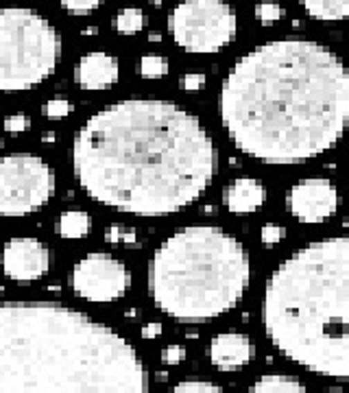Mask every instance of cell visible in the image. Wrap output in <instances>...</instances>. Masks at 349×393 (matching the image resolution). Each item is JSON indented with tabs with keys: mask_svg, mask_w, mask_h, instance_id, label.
I'll list each match as a JSON object with an SVG mask.
<instances>
[{
	"mask_svg": "<svg viewBox=\"0 0 349 393\" xmlns=\"http://www.w3.org/2000/svg\"><path fill=\"white\" fill-rule=\"evenodd\" d=\"M94 33H98V28H83V35H94Z\"/></svg>",
	"mask_w": 349,
	"mask_h": 393,
	"instance_id": "f546056e",
	"label": "cell"
},
{
	"mask_svg": "<svg viewBox=\"0 0 349 393\" xmlns=\"http://www.w3.org/2000/svg\"><path fill=\"white\" fill-rule=\"evenodd\" d=\"M44 142H55V134H46L44 136Z\"/></svg>",
	"mask_w": 349,
	"mask_h": 393,
	"instance_id": "1f68e13d",
	"label": "cell"
},
{
	"mask_svg": "<svg viewBox=\"0 0 349 393\" xmlns=\"http://www.w3.org/2000/svg\"><path fill=\"white\" fill-rule=\"evenodd\" d=\"M181 87L186 92L203 90V87H206V75H201V72H190V75H184L181 77Z\"/></svg>",
	"mask_w": 349,
	"mask_h": 393,
	"instance_id": "83f0119b",
	"label": "cell"
},
{
	"mask_svg": "<svg viewBox=\"0 0 349 393\" xmlns=\"http://www.w3.org/2000/svg\"><path fill=\"white\" fill-rule=\"evenodd\" d=\"M262 319L282 356L349 383V236L314 241L288 256L267 282Z\"/></svg>",
	"mask_w": 349,
	"mask_h": 393,
	"instance_id": "277c9868",
	"label": "cell"
},
{
	"mask_svg": "<svg viewBox=\"0 0 349 393\" xmlns=\"http://www.w3.org/2000/svg\"><path fill=\"white\" fill-rule=\"evenodd\" d=\"M72 112V103L68 98H64V96H55V98H51L48 103H46V107H44V114L48 116L51 121H60V119H66V116Z\"/></svg>",
	"mask_w": 349,
	"mask_h": 393,
	"instance_id": "44dd1931",
	"label": "cell"
},
{
	"mask_svg": "<svg viewBox=\"0 0 349 393\" xmlns=\"http://www.w3.org/2000/svg\"><path fill=\"white\" fill-rule=\"evenodd\" d=\"M159 334H162V324H157V322L147 324L142 328V339H157Z\"/></svg>",
	"mask_w": 349,
	"mask_h": 393,
	"instance_id": "f1b7e54d",
	"label": "cell"
},
{
	"mask_svg": "<svg viewBox=\"0 0 349 393\" xmlns=\"http://www.w3.org/2000/svg\"><path fill=\"white\" fill-rule=\"evenodd\" d=\"M210 363L221 372H236L253 358V345L249 337L238 332L216 334L208 347Z\"/></svg>",
	"mask_w": 349,
	"mask_h": 393,
	"instance_id": "7c38bea8",
	"label": "cell"
},
{
	"mask_svg": "<svg viewBox=\"0 0 349 393\" xmlns=\"http://www.w3.org/2000/svg\"><path fill=\"white\" fill-rule=\"evenodd\" d=\"M288 210L301 223H323L337 214L339 191L330 180L312 177L301 180L290 188L286 197Z\"/></svg>",
	"mask_w": 349,
	"mask_h": 393,
	"instance_id": "30bf717a",
	"label": "cell"
},
{
	"mask_svg": "<svg viewBox=\"0 0 349 393\" xmlns=\"http://www.w3.org/2000/svg\"><path fill=\"white\" fill-rule=\"evenodd\" d=\"M267 201V188L258 180L240 177L234 180L223 193V203L231 214H251Z\"/></svg>",
	"mask_w": 349,
	"mask_h": 393,
	"instance_id": "5bb4252c",
	"label": "cell"
},
{
	"mask_svg": "<svg viewBox=\"0 0 349 393\" xmlns=\"http://www.w3.org/2000/svg\"><path fill=\"white\" fill-rule=\"evenodd\" d=\"M251 391H269V393H290V391H305V385L290 378L286 374H267L258 383L251 385Z\"/></svg>",
	"mask_w": 349,
	"mask_h": 393,
	"instance_id": "e0dca14e",
	"label": "cell"
},
{
	"mask_svg": "<svg viewBox=\"0 0 349 393\" xmlns=\"http://www.w3.org/2000/svg\"><path fill=\"white\" fill-rule=\"evenodd\" d=\"M55 193V173L37 155L13 153L0 157V214L24 216L48 203Z\"/></svg>",
	"mask_w": 349,
	"mask_h": 393,
	"instance_id": "ba28073f",
	"label": "cell"
},
{
	"mask_svg": "<svg viewBox=\"0 0 349 393\" xmlns=\"http://www.w3.org/2000/svg\"><path fill=\"white\" fill-rule=\"evenodd\" d=\"M131 284L129 271L120 260L103 252L81 258L72 269V288L75 293L94 304H109L120 299Z\"/></svg>",
	"mask_w": 349,
	"mask_h": 393,
	"instance_id": "9c48e42d",
	"label": "cell"
},
{
	"mask_svg": "<svg viewBox=\"0 0 349 393\" xmlns=\"http://www.w3.org/2000/svg\"><path fill=\"white\" fill-rule=\"evenodd\" d=\"M184 358H186V347L184 345H168L162 352L164 365H179Z\"/></svg>",
	"mask_w": 349,
	"mask_h": 393,
	"instance_id": "4316f807",
	"label": "cell"
},
{
	"mask_svg": "<svg viewBox=\"0 0 349 393\" xmlns=\"http://www.w3.org/2000/svg\"><path fill=\"white\" fill-rule=\"evenodd\" d=\"M147 369L118 332L62 304H0V391H144Z\"/></svg>",
	"mask_w": 349,
	"mask_h": 393,
	"instance_id": "3957f363",
	"label": "cell"
},
{
	"mask_svg": "<svg viewBox=\"0 0 349 393\" xmlns=\"http://www.w3.org/2000/svg\"><path fill=\"white\" fill-rule=\"evenodd\" d=\"M284 236H286V227H282V225L267 223L265 227H262V243L269 245V247L278 245Z\"/></svg>",
	"mask_w": 349,
	"mask_h": 393,
	"instance_id": "d4e9b609",
	"label": "cell"
},
{
	"mask_svg": "<svg viewBox=\"0 0 349 393\" xmlns=\"http://www.w3.org/2000/svg\"><path fill=\"white\" fill-rule=\"evenodd\" d=\"M166 378H168L166 372H159V374H157V381H166Z\"/></svg>",
	"mask_w": 349,
	"mask_h": 393,
	"instance_id": "d6a6232c",
	"label": "cell"
},
{
	"mask_svg": "<svg viewBox=\"0 0 349 393\" xmlns=\"http://www.w3.org/2000/svg\"><path fill=\"white\" fill-rule=\"evenodd\" d=\"M218 110L244 155L267 164L308 162L345 134L349 70L319 42L260 44L231 66Z\"/></svg>",
	"mask_w": 349,
	"mask_h": 393,
	"instance_id": "7a4b0ae2",
	"label": "cell"
},
{
	"mask_svg": "<svg viewBox=\"0 0 349 393\" xmlns=\"http://www.w3.org/2000/svg\"><path fill=\"white\" fill-rule=\"evenodd\" d=\"M51 254L48 247L37 238L18 236L3 247V271L9 280L33 282L48 273Z\"/></svg>",
	"mask_w": 349,
	"mask_h": 393,
	"instance_id": "8fae6325",
	"label": "cell"
},
{
	"mask_svg": "<svg viewBox=\"0 0 349 393\" xmlns=\"http://www.w3.org/2000/svg\"><path fill=\"white\" fill-rule=\"evenodd\" d=\"M120 75V66L118 60L107 53H87L81 57V62L77 64L75 70V81L79 83V87L83 90H107L116 81H118Z\"/></svg>",
	"mask_w": 349,
	"mask_h": 393,
	"instance_id": "4fadbf2b",
	"label": "cell"
},
{
	"mask_svg": "<svg viewBox=\"0 0 349 393\" xmlns=\"http://www.w3.org/2000/svg\"><path fill=\"white\" fill-rule=\"evenodd\" d=\"M308 16L321 22H339L349 18V0H299Z\"/></svg>",
	"mask_w": 349,
	"mask_h": 393,
	"instance_id": "9a60e30c",
	"label": "cell"
},
{
	"mask_svg": "<svg viewBox=\"0 0 349 393\" xmlns=\"http://www.w3.org/2000/svg\"><path fill=\"white\" fill-rule=\"evenodd\" d=\"M31 127V119L26 114H11L5 119V131L11 136H18L22 131H26Z\"/></svg>",
	"mask_w": 349,
	"mask_h": 393,
	"instance_id": "cb8c5ba5",
	"label": "cell"
},
{
	"mask_svg": "<svg viewBox=\"0 0 349 393\" xmlns=\"http://www.w3.org/2000/svg\"><path fill=\"white\" fill-rule=\"evenodd\" d=\"M168 31L188 53H218L236 37V13L225 0H181L168 16Z\"/></svg>",
	"mask_w": 349,
	"mask_h": 393,
	"instance_id": "52a82bcc",
	"label": "cell"
},
{
	"mask_svg": "<svg viewBox=\"0 0 349 393\" xmlns=\"http://www.w3.org/2000/svg\"><path fill=\"white\" fill-rule=\"evenodd\" d=\"M149 40H151V42H159V40H162V35H159V33H151Z\"/></svg>",
	"mask_w": 349,
	"mask_h": 393,
	"instance_id": "4dcf8cb0",
	"label": "cell"
},
{
	"mask_svg": "<svg viewBox=\"0 0 349 393\" xmlns=\"http://www.w3.org/2000/svg\"><path fill=\"white\" fill-rule=\"evenodd\" d=\"M55 229H57V234L64 238H83L90 234V229H92L90 214H85L81 210H68L57 218Z\"/></svg>",
	"mask_w": 349,
	"mask_h": 393,
	"instance_id": "2e32d148",
	"label": "cell"
},
{
	"mask_svg": "<svg viewBox=\"0 0 349 393\" xmlns=\"http://www.w3.org/2000/svg\"><path fill=\"white\" fill-rule=\"evenodd\" d=\"M75 177L100 206L138 216L181 212L216 175V149L195 114L127 98L90 116L72 147Z\"/></svg>",
	"mask_w": 349,
	"mask_h": 393,
	"instance_id": "6da1fadb",
	"label": "cell"
},
{
	"mask_svg": "<svg viewBox=\"0 0 349 393\" xmlns=\"http://www.w3.org/2000/svg\"><path fill=\"white\" fill-rule=\"evenodd\" d=\"M116 31L123 35H136L144 26V13L138 7H127L116 16Z\"/></svg>",
	"mask_w": 349,
	"mask_h": 393,
	"instance_id": "ac0fdd59",
	"label": "cell"
},
{
	"mask_svg": "<svg viewBox=\"0 0 349 393\" xmlns=\"http://www.w3.org/2000/svg\"><path fill=\"white\" fill-rule=\"evenodd\" d=\"M174 391H223V387L206 381H184L174 385Z\"/></svg>",
	"mask_w": 349,
	"mask_h": 393,
	"instance_id": "484cf974",
	"label": "cell"
},
{
	"mask_svg": "<svg viewBox=\"0 0 349 393\" xmlns=\"http://www.w3.org/2000/svg\"><path fill=\"white\" fill-rule=\"evenodd\" d=\"M284 16H286V9L282 5H278V3H271V0L256 5V18L260 22H278Z\"/></svg>",
	"mask_w": 349,
	"mask_h": 393,
	"instance_id": "ffe728a7",
	"label": "cell"
},
{
	"mask_svg": "<svg viewBox=\"0 0 349 393\" xmlns=\"http://www.w3.org/2000/svg\"><path fill=\"white\" fill-rule=\"evenodd\" d=\"M103 0H62L64 9L70 16H90Z\"/></svg>",
	"mask_w": 349,
	"mask_h": 393,
	"instance_id": "7402d4cb",
	"label": "cell"
},
{
	"mask_svg": "<svg viewBox=\"0 0 349 393\" xmlns=\"http://www.w3.org/2000/svg\"><path fill=\"white\" fill-rule=\"evenodd\" d=\"M107 243H125V245H134L136 243V229L123 227V225H111L105 232Z\"/></svg>",
	"mask_w": 349,
	"mask_h": 393,
	"instance_id": "603a6c76",
	"label": "cell"
},
{
	"mask_svg": "<svg viewBox=\"0 0 349 393\" xmlns=\"http://www.w3.org/2000/svg\"><path fill=\"white\" fill-rule=\"evenodd\" d=\"M62 40L39 13L0 9V92H24L51 77Z\"/></svg>",
	"mask_w": 349,
	"mask_h": 393,
	"instance_id": "8992f818",
	"label": "cell"
},
{
	"mask_svg": "<svg viewBox=\"0 0 349 393\" xmlns=\"http://www.w3.org/2000/svg\"><path fill=\"white\" fill-rule=\"evenodd\" d=\"M247 247L214 225L181 227L157 247L149 288L155 306L181 322L229 313L249 288Z\"/></svg>",
	"mask_w": 349,
	"mask_h": 393,
	"instance_id": "5b68a950",
	"label": "cell"
},
{
	"mask_svg": "<svg viewBox=\"0 0 349 393\" xmlns=\"http://www.w3.org/2000/svg\"><path fill=\"white\" fill-rule=\"evenodd\" d=\"M138 70H140L142 77L157 79V77L168 75V62L162 55H144L138 64Z\"/></svg>",
	"mask_w": 349,
	"mask_h": 393,
	"instance_id": "d6986e66",
	"label": "cell"
}]
</instances>
